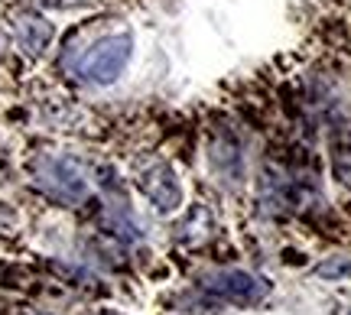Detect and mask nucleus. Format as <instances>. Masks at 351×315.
<instances>
[{
  "instance_id": "obj_8",
  "label": "nucleus",
  "mask_w": 351,
  "mask_h": 315,
  "mask_svg": "<svg viewBox=\"0 0 351 315\" xmlns=\"http://www.w3.org/2000/svg\"><path fill=\"white\" fill-rule=\"evenodd\" d=\"M348 315H351V312H348Z\"/></svg>"
},
{
  "instance_id": "obj_1",
  "label": "nucleus",
  "mask_w": 351,
  "mask_h": 315,
  "mask_svg": "<svg viewBox=\"0 0 351 315\" xmlns=\"http://www.w3.org/2000/svg\"><path fill=\"white\" fill-rule=\"evenodd\" d=\"M134 55V39L130 33H114V36L98 39L91 49L85 52V59L78 62V75L95 85H111L121 78Z\"/></svg>"
},
{
  "instance_id": "obj_6",
  "label": "nucleus",
  "mask_w": 351,
  "mask_h": 315,
  "mask_svg": "<svg viewBox=\"0 0 351 315\" xmlns=\"http://www.w3.org/2000/svg\"><path fill=\"white\" fill-rule=\"evenodd\" d=\"M315 277L322 279H351V257H332L315 266Z\"/></svg>"
},
{
  "instance_id": "obj_7",
  "label": "nucleus",
  "mask_w": 351,
  "mask_h": 315,
  "mask_svg": "<svg viewBox=\"0 0 351 315\" xmlns=\"http://www.w3.org/2000/svg\"><path fill=\"white\" fill-rule=\"evenodd\" d=\"M36 315H46V312H36Z\"/></svg>"
},
{
  "instance_id": "obj_2",
  "label": "nucleus",
  "mask_w": 351,
  "mask_h": 315,
  "mask_svg": "<svg viewBox=\"0 0 351 315\" xmlns=\"http://www.w3.org/2000/svg\"><path fill=\"white\" fill-rule=\"evenodd\" d=\"M202 286L225 299V303L234 305H257L270 296V283L257 273H247V270H218V273H208L202 279Z\"/></svg>"
},
{
  "instance_id": "obj_3",
  "label": "nucleus",
  "mask_w": 351,
  "mask_h": 315,
  "mask_svg": "<svg viewBox=\"0 0 351 315\" xmlns=\"http://www.w3.org/2000/svg\"><path fill=\"white\" fill-rule=\"evenodd\" d=\"M36 186L65 205H78L88 195V179L72 160H43L36 166Z\"/></svg>"
},
{
  "instance_id": "obj_5",
  "label": "nucleus",
  "mask_w": 351,
  "mask_h": 315,
  "mask_svg": "<svg viewBox=\"0 0 351 315\" xmlns=\"http://www.w3.org/2000/svg\"><path fill=\"white\" fill-rule=\"evenodd\" d=\"M16 36H20V46H23L29 55H39V52L49 46L52 39V26L46 20H23L16 26Z\"/></svg>"
},
{
  "instance_id": "obj_4",
  "label": "nucleus",
  "mask_w": 351,
  "mask_h": 315,
  "mask_svg": "<svg viewBox=\"0 0 351 315\" xmlns=\"http://www.w3.org/2000/svg\"><path fill=\"white\" fill-rule=\"evenodd\" d=\"M137 186L153 202L156 212H176V208L182 205V186H179V179H176L173 166H166V163L147 166L137 176Z\"/></svg>"
}]
</instances>
